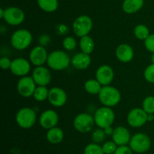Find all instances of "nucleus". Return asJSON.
<instances>
[{"mask_svg": "<svg viewBox=\"0 0 154 154\" xmlns=\"http://www.w3.org/2000/svg\"><path fill=\"white\" fill-rule=\"evenodd\" d=\"M72 59L69 54L63 51H54L48 55L47 64L54 71H63L69 67Z\"/></svg>", "mask_w": 154, "mask_h": 154, "instance_id": "1", "label": "nucleus"}, {"mask_svg": "<svg viewBox=\"0 0 154 154\" xmlns=\"http://www.w3.org/2000/svg\"><path fill=\"white\" fill-rule=\"evenodd\" d=\"M99 102L106 107H114L120 103L121 93L117 88L111 86H103L99 93Z\"/></svg>", "mask_w": 154, "mask_h": 154, "instance_id": "2", "label": "nucleus"}, {"mask_svg": "<svg viewBox=\"0 0 154 154\" xmlns=\"http://www.w3.org/2000/svg\"><path fill=\"white\" fill-rule=\"evenodd\" d=\"M32 42V35L25 29H17L11 37V44L14 49L23 51L30 46Z\"/></svg>", "mask_w": 154, "mask_h": 154, "instance_id": "3", "label": "nucleus"}, {"mask_svg": "<svg viewBox=\"0 0 154 154\" xmlns=\"http://www.w3.org/2000/svg\"><path fill=\"white\" fill-rule=\"evenodd\" d=\"M93 117L96 126L101 129H105L112 126L115 120V114L110 107L104 106L95 111Z\"/></svg>", "mask_w": 154, "mask_h": 154, "instance_id": "4", "label": "nucleus"}, {"mask_svg": "<svg viewBox=\"0 0 154 154\" xmlns=\"http://www.w3.org/2000/svg\"><path fill=\"white\" fill-rule=\"evenodd\" d=\"M15 120L18 126L24 129H28L32 127L36 122V113L32 108H20L17 112Z\"/></svg>", "mask_w": 154, "mask_h": 154, "instance_id": "5", "label": "nucleus"}, {"mask_svg": "<svg viewBox=\"0 0 154 154\" xmlns=\"http://www.w3.org/2000/svg\"><path fill=\"white\" fill-rule=\"evenodd\" d=\"M129 146L132 151L137 153H144L151 147V140L144 133H136L131 138Z\"/></svg>", "mask_w": 154, "mask_h": 154, "instance_id": "6", "label": "nucleus"}, {"mask_svg": "<svg viewBox=\"0 0 154 154\" xmlns=\"http://www.w3.org/2000/svg\"><path fill=\"white\" fill-rule=\"evenodd\" d=\"M93 29V20L88 15L78 17L72 23V30L78 37L81 38L89 35Z\"/></svg>", "mask_w": 154, "mask_h": 154, "instance_id": "7", "label": "nucleus"}, {"mask_svg": "<svg viewBox=\"0 0 154 154\" xmlns=\"http://www.w3.org/2000/svg\"><path fill=\"white\" fill-rule=\"evenodd\" d=\"M95 123L94 117L88 113H81L74 119L75 129L81 133H88L93 129Z\"/></svg>", "mask_w": 154, "mask_h": 154, "instance_id": "8", "label": "nucleus"}, {"mask_svg": "<svg viewBox=\"0 0 154 154\" xmlns=\"http://www.w3.org/2000/svg\"><path fill=\"white\" fill-rule=\"evenodd\" d=\"M37 84L33 80L32 77H21L17 84V90L20 96L23 98H29L33 96Z\"/></svg>", "mask_w": 154, "mask_h": 154, "instance_id": "9", "label": "nucleus"}, {"mask_svg": "<svg viewBox=\"0 0 154 154\" xmlns=\"http://www.w3.org/2000/svg\"><path fill=\"white\" fill-rule=\"evenodd\" d=\"M147 122V113L142 108H135L127 115V123L131 127L140 128Z\"/></svg>", "mask_w": 154, "mask_h": 154, "instance_id": "10", "label": "nucleus"}, {"mask_svg": "<svg viewBox=\"0 0 154 154\" xmlns=\"http://www.w3.org/2000/svg\"><path fill=\"white\" fill-rule=\"evenodd\" d=\"M2 19L9 25L18 26L20 25L25 20V14L23 11L19 8L9 7L5 9Z\"/></svg>", "mask_w": 154, "mask_h": 154, "instance_id": "11", "label": "nucleus"}, {"mask_svg": "<svg viewBox=\"0 0 154 154\" xmlns=\"http://www.w3.org/2000/svg\"><path fill=\"white\" fill-rule=\"evenodd\" d=\"M30 61L22 57L15 58L12 60L10 71L13 75L18 77L26 76L31 70Z\"/></svg>", "mask_w": 154, "mask_h": 154, "instance_id": "12", "label": "nucleus"}, {"mask_svg": "<svg viewBox=\"0 0 154 154\" xmlns=\"http://www.w3.org/2000/svg\"><path fill=\"white\" fill-rule=\"evenodd\" d=\"M48 99L51 105L56 108H60L67 102V94L63 89L54 87L49 90Z\"/></svg>", "mask_w": 154, "mask_h": 154, "instance_id": "13", "label": "nucleus"}, {"mask_svg": "<svg viewBox=\"0 0 154 154\" xmlns=\"http://www.w3.org/2000/svg\"><path fill=\"white\" fill-rule=\"evenodd\" d=\"M48 55L49 54H48V51L45 47L38 45L31 50L29 57L31 64L36 67V66H43L45 63H47Z\"/></svg>", "mask_w": 154, "mask_h": 154, "instance_id": "14", "label": "nucleus"}, {"mask_svg": "<svg viewBox=\"0 0 154 154\" xmlns=\"http://www.w3.org/2000/svg\"><path fill=\"white\" fill-rule=\"evenodd\" d=\"M59 122V116L54 110H46L41 114L39 117V124L45 129H51L57 126Z\"/></svg>", "mask_w": 154, "mask_h": 154, "instance_id": "15", "label": "nucleus"}, {"mask_svg": "<svg viewBox=\"0 0 154 154\" xmlns=\"http://www.w3.org/2000/svg\"><path fill=\"white\" fill-rule=\"evenodd\" d=\"M33 80L37 86H46L51 83V73L48 68L43 66H36L32 72Z\"/></svg>", "mask_w": 154, "mask_h": 154, "instance_id": "16", "label": "nucleus"}, {"mask_svg": "<svg viewBox=\"0 0 154 154\" xmlns=\"http://www.w3.org/2000/svg\"><path fill=\"white\" fill-rule=\"evenodd\" d=\"M114 78V72L108 65L99 66L96 72V79L102 86L110 85Z\"/></svg>", "mask_w": 154, "mask_h": 154, "instance_id": "17", "label": "nucleus"}, {"mask_svg": "<svg viewBox=\"0 0 154 154\" xmlns=\"http://www.w3.org/2000/svg\"><path fill=\"white\" fill-rule=\"evenodd\" d=\"M111 137L112 140L117 144V146L127 145L132 138L129 129L122 126H117L114 129Z\"/></svg>", "mask_w": 154, "mask_h": 154, "instance_id": "18", "label": "nucleus"}, {"mask_svg": "<svg viewBox=\"0 0 154 154\" xmlns=\"http://www.w3.org/2000/svg\"><path fill=\"white\" fill-rule=\"evenodd\" d=\"M116 57L122 63H129L134 58V50L127 44H121L116 49Z\"/></svg>", "mask_w": 154, "mask_h": 154, "instance_id": "19", "label": "nucleus"}, {"mask_svg": "<svg viewBox=\"0 0 154 154\" xmlns=\"http://www.w3.org/2000/svg\"><path fill=\"white\" fill-rule=\"evenodd\" d=\"M91 62L92 60L90 54L81 52L76 54L72 57L71 63L75 69L78 70H84L91 65Z\"/></svg>", "mask_w": 154, "mask_h": 154, "instance_id": "20", "label": "nucleus"}, {"mask_svg": "<svg viewBox=\"0 0 154 154\" xmlns=\"http://www.w3.org/2000/svg\"><path fill=\"white\" fill-rule=\"evenodd\" d=\"M46 138L51 144H58L63 141L64 138V132L63 129L55 126L48 129L46 133Z\"/></svg>", "mask_w": 154, "mask_h": 154, "instance_id": "21", "label": "nucleus"}, {"mask_svg": "<svg viewBox=\"0 0 154 154\" xmlns=\"http://www.w3.org/2000/svg\"><path fill=\"white\" fill-rule=\"evenodd\" d=\"M144 0H124L122 8L125 13L132 14L141 10L144 6Z\"/></svg>", "mask_w": 154, "mask_h": 154, "instance_id": "22", "label": "nucleus"}, {"mask_svg": "<svg viewBox=\"0 0 154 154\" xmlns=\"http://www.w3.org/2000/svg\"><path fill=\"white\" fill-rule=\"evenodd\" d=\"M80 48L81 52L87 54H91L95 49V42L93 38L90 37L89 35L83 36L81 38L79 42Z\"/></svg>", "mask_w": 154, "mask_h": 154, "instance_id": "23", "label": "nucleus"}, {"mask_svg": "<svg viewBox=\"0 0 154 154\" xmlns=\"http://www.w3.org/2000/svg\"><path fill=\"white\" fill-rule=\"evenodd\" d=\"M103 86L96 79H90L84 84L86 92L91 95H99Z\"/></svg>", "mask_w": 154, "mask_h": 154, "instance_id": "24", "label": "nucleus"}, {"mask_svg": "<svg viewBox=\"0 0 154 154\" xmlns=\"http://www.w3.org/2000/svg\"><path fill=\"white\" fill-rule=\"evenodd\" d=\"M37 2L39 8L48 13L56 11L58 8V0H37Z\"/></svg>", "mask_w": 154, "mask_h": 154, "instance_id": "25", "label": "nucleus"}, {"mask_svg": "<svg viewBox=\"0 0 154 154\" xmlns=\"http://www.w3.org/2000/svg\"><path fill=\"white\" fill-rule=\"evenodd\" d=\"M49 90L46 86H38L33 93V98L38 102H44L48 99Z\"/></svg>", "mask_w": 154, "mask_h": 154, "instance_id": "26", "label": "nucleus"}, {"mask_svg": "<svg viewBox=\"0 0 154 154\" xmlns=\"http://www.w3.org/2000/svg\"><path fill=\"white\" fill-rule=\"evenodd\" d=\"M134 35L138 40L144 41L150 35V30L147 26L144 24L137 25L134 29Z\"/></svg>", "mask_w": 154, "mask_h": 154, "instance_id": "27", "label": "nucleus"}, {"mask_svg": "<svg viewBox=\"0 0 154 154\" xmlns=\"http://www.w3.org/2000/svg\"><path fill=\"white\" fill-rule=\"evenodd\" d=\"M84 154H105L102 146L96 143H91L86 146L84 150Z\"/></svg>", "mask_w": 154, "mask_h": 154, "instance_id": "28", "label": "nucleus"}, {"mask_svg": "<svg viewBox=\"0 0 154 154\" xmlns=\"http://www.w3.org/2000/svg\"><path fill=\"white\" fill-rule=\"evenodd\" d=\"M142 108L147 114H154V96H147L143 100Z\"/></svg>", "mask_w": 154, "mask_h": 154, "instance_id": "29", "label": "nucleus"}, {"mask_svg": "<svg viewBox=\"0 0 154 154\" xmlns=\"http://www.w3.org/2000/svg\"><path fill=\"white\" fill-rule=\"evenodd\" d=\"M105 136H106V134L104 129L99 128V129H95L92 133V140L94 143L99 144L105 141Z\"/></svg>", "mask_w": 154, "mask_h": 154, "instance_id": "30", "label": "nucleus"}, {"mask_svg": "<svg viewBox=\"0 0 154 154\" xmlns=\"http://www.w3.org/2000/svg\"><path fill=\"white\" fill-rule=\"evenodd\" d=\"M63 46L65 50L68 51H73L77 47V42L75 38L72 36H67L63 41Z\"/></svg>", "mask_w": 154, "mask_h": 154, "instance_id": "31", "label": "nucleus"}, {"mask_svg": "<svg viewBox=\"0 0 154 154\" xmlns=\"http://www.w3.org/2000/svg\"><path fill=\"white\" fill-rule=\"evenodd\" d=\"M144 79L150 84H154V63H151L144 72Z\"/></svg>", "mask_w": 154, "mask_h": 154, "instance_id": "32", "label": "nucleus"}, {"mask_svg": "<svg viewBox=\"0 0 154 154\" xmlns=\"http://www.w3.org/2000/svg\"><path fill=\"white\" fill-rule=\"evenodd\" d=\"M102 147L105 154H114L118 146L114 141H109L104 143Z\"/></svg>", "mask_w": 154, "mask_h": 154, "instance_id": "33", "label": "nucleus"}, {"mask_svg": "<svg viewBox=\"0 0 154 154\" xmlns=\"http://www.w3.org/2000/svg\"><path fill=\"white\" fill-rule=\"evenodd\" d=\"M144 47L149 52L153 54L154 53V34H150L147 39L144 41Z\"/></svg>", "mask_w": 154, "mask_h": 154, "instance_id": "34", "label": "nucleus"}, {"mask_svg": "<svg viewBox=\"0 0 154 154\" xmlns=\"http://www.w3.org/2000/svg\"><path fill=\"white\" fill-rule=\"evenodd\" d=\"M132 153L133 151L129 146L122 145L117 147V150L114 154H132Z\"/></svg>", "mask_w": 154, "mask_h": 154, "instance_id": "35", "label": "nucleus"}, {"mask_svg": "<svg viewBox=\"0 0 154 154\" xmlns=\"http://www.w3.org/2000/svg\"><path fill=\"white\" fill-rule=\"evenodd\" d=\"M11 60L8 57H2L1 60H0V66H1L2 69H4V70L10 69L11 66Z\"/></svg>", "mask_w": 154, "mask_h": 154, "instance_id": "36", "label": "nucleus"}, {"mask_svg": "<svg viewBox=\"0 0 154 154\" xmlns=\"http://www.w3.org/2000/svg\"><path fill=\"white\" fill-rule=\"evenodd\" d=\"M50 42V37L48 35H42L39 38V43H40L41 46H46Z\"/></svg>", "mask_w": 154, "mask_h": 154, "instance_id": "37", "label": "nucleus"}, {"mask_svg": "<svg viewBox=\"0 0 154 154\" xmlns=\"http://www.w3.org/2000/svg\"><path fill=\"white\" fill-rule=\"evenodd\" d=\"M104 131H105V134H106V135H113V132H114V129H113L112 126H108V127H106L105 128V129H103Z\"/></svg>", "mask_w": 154, "mask_h": 154, "instance_id": "38", "label": "nucleus"}, {"mask_svg": "<svg viewBox=\"0 0 154 154\" xmlns=\"http://www.w3.org/2000/svg\"><path fill=\"white\" fill-rule=\"evenodd\" d=\"M154 120V114H147V122H152Z\"/></svg>", "mask_w": 154, "mask_h": 154, "instance_id": "39", "label": "nucleus"}, {"mask_svg": "<svg viewBox=\"0 0 154 154\" xmlns=\"http://www.w3.org/2000/svg\"><path fill=\"white\" fill-rule=\"evenodd\" d=\"M4 13H5L4 9H2V8L0 9V17H1L2 19L3 17H4Z\"/></svg>", "mask_w": 154, "mask_h": 154, "instance_id": "40", "label": "nucleus"}, {"mask_svg": "<svg viewBox=\"0 0 154 154\" xmlns=\"http://www.w3.org/2000/svg\"><path fill=\"white\" fill-rule=\"evenodd\" d=\"M151 62L152 63H154V53L153 54H152L151 55Z\"/></svg>", "mask_w": 154, "mask_h": 154, "instance_id": "41", "label": "nucleus"}]
</instances>
